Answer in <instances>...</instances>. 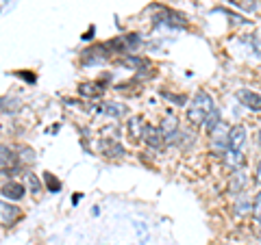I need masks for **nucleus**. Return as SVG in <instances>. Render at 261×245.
Instances as JSON below:
<instances>
[{
  "label": "nucleus",
  "instance_id": "b1692460",
  "mask_svg": "<svg viewBox=\"0 0 261 245\" xmlns=\"http://www.w3.org/2000/svg\"><path fill=\"white\" fill-rule=\"evenodd\" d=\"M252 46H255V50H257V56L261 59V39H255V42H252Z\"/></svg>",
  "mask_w": 261,
  "mask_h": 245
},
{
  "label": "nucleus",
  "instance_id": "6e6552de",
  "mask_svg": "<svg viewBox=\"0 0 261 245\" xmlns=\"http://www.w3.org/2000/svg\"><path fill=\"white\" fill-rule=\"evenodd\" d=\"M102 152L107 159H118V157H124V148L118 143V141H111V139H105L102 141Z\"/></svg>",
  "mask_w": 261,
  "mask_h": 245
},
{
  "label": "nucleus",
  "instance_id": "423d86ee",
  "mask_svg": "<svg viewBox=\"0 0 261 245\" xmlns=\"http://www.w3.org/2000/svg\"><path fill=\"white\" fill-rule=\"evenodd\" d=\"M146 126L148 124H144V117H140V115L130 117V121H128V137L133 139V141H142L144 135H146Z\"/></svg>",
  "mask_w": 261,
  "mask_h": 245
},
{
  "label": "nucleus",
  "instance_id": "a211bd4d",
  "mask_svg": "<svg viewBox=\"0 0 261 245\" xmlns=\"http://www.w3.org/2000/svg\"><path fill=\"white\" fill-rule=\"evenodd\" d=\"M20 109V100H15V98H3V113H15Z\"/></svg>",
  "mask_w": 261,
  "mask_h": 245
},
{
  "label": "nucleus",
  "instance_id": "dca6fc26",
  "mask_svg": "<svg viewBox=\"0 0 261 245\" xmlns=\"http://www.w3.org/2000/svg\"><path fill=\"white\" fill-rule=\"evenodd\" d=\"M79 91L83 94V96H89V98H98V96H102L100 85H94V83H83V85L79 87Z\"/></svg>",
  "mask_w": 261,
  "mask_h": 245
},
{
  "label": "nucleus",
  "instance_id": "9d476101",
  "mask_svg": "<svg viewBox=\"0 0 261 245\" xmlns=\"http://www.w3.org/2000/svg\"><path fill=\"white\" fill-rule=\"evenodd\" d=\"M154 20H157V24H172V26H183L185 24V20L181 18V15L170 11V9H163V13L159 15V18H154Z\"/></svg>",
  "mask_w": 261,
  "mask_h": 245
},
{
  "label": "nucleus",
  "instance_id": "393cba45",
  "mask_svg": "<svg viewBox=\"0 0 261 245\" xmlns=\"http://www.w3.org/2000/svg\"><path fill=\"white\" fill-rule=\"evenodd\" d=\"M255 180L261 185V161H259V165H257V178H255Z\"/></svg>",
  "mask_w": 261,
  "mask_h": 245
},
{
  "label": "nucleus",
  "instance_id": "f257e3e1",
  "mask_svg": "<svg viewBox=\"0 0 261 245\" xmlns=\"http://www.w3.org/2000/svg\"><path fill=\"white\" fill-rule=\"evenodd\" d=\"M214 111H216V104L211 100V96L207 91H198L194 96L190 109H187V121L192 126H205Z\"/></svg>",
  "mask_w": 261,
  "mask_h": 245
},
{
  "label": "nucleus",
  "instance_id": "412c9836",
  "mask_svg": "<svg viewBox=\"0 0 261 245\" xmlns=\"http://www.w3.org/2000/svg\"><path fill=\"white\" fill-rule=\"evenodd\" d=\"M27 180H29V185H31V191H33V193H39V191H42V185H39L37 176L27 174Z\"/></svg>",
  "mask_w": 261,
  "mask_h": 245
},
{
  "label": "nucleus",
  "instance_id": "1a4fd4ad",
  "mask_svg": "<svg viewBox=\"0 0 261 245\" xmlns=\"http://www.w3.org/2000/svg\"><path fill=\"white\" fill-rule=\"evenodd\" d=\"M18 217H20V208H15V206H11V204L3 202V213H0V222H3V226H11Z\"/></svg>",
  "mask_w": 261,
  "mask_h": 245
},
{
  "label": "nucleus",
  "instance_id": "5701e85b",
  "mask_svg": "<svg viewBox=\"0 0 261 245\" xmlns=\"http://www.w3.org/2000/svg\"><path fill=\"white\" fill-rule=\"evenodd\" d=\"M20 157H22V161H27V163H33V161H35V154H33L31 148H22V150H20Z\"/></svg>",
  "mask_w": 261,
  "mask_h": 245
},
{
  "label": "nucleus",
  "instance_id": "aec40b11",
  "mask_svg": "<svg viewBox=\"0 0 261 245\" xmlns=\"http://www.w3.org/2000/svg\"><path fill=\"white\" fill-rule=\"evenodd\" d=\"M252 217H255L257 222L261 224V193H257L255 202H252Z\"/></svg>",
  "mask_w": 261,
  "mask_h": 245
},
{
  "label": "nucleus",
  "instance_id": "0eeeda50",
  "mask_svg": "<svg viewBox=\"0 0 261 245\" xmlns=\"http://www.w3.org/2000/svg\"><path fill=\"white\" fill-rule=\"evenodd\" d=\"M144 141L148 143L150 148L159 150L161 145H163V141H166V137H163L161 128H157V126H146V135H144Z\"/></svg>",
  "mask_w": 261,
  "mask_h": 245
},
{
  "label": "nucleus",
  "instance_id": "39448f33",
  "mask_svg": "<svg viewBox=\"0 0 261 245\" xmlns=\"http://www.w3.org/2000/svg\"><path fill=\"white\" fill-rule=\"evenodd\" d=\"M244 141H246V128L244 126H233L228 130V137H226V143H228V150H242Z\"/></svg>",
  "mask_w": 261,
  "mask_h": 245
},
{
  "label": "nucleus",
  "instance_id": "4468645a",
  "mask_svg": "<svg viewBox=\"0 0 261 245\" xmlns=\"http://www.w3.org/2000/svg\"><path fill=\"white\" fill-rule=\"evenodd\" d=\"M161 133H163V137H166V139H170V137H172V135H176V130H178V119L174 117V115H168L166 119H163L161 121Z\"/></svg>",
  "mask_w": 261,
  "mask_h": 245
},
{
  "label": "nucleus",
  "instance_id": "f8f14e48",
  "mask_svg": "<svg viewBox=\"0 0 261 245\" xmlns=\"http://www.w3.org/2000/svg\"><path fill=\"white\" fill-rule=\"evenodd\" d=\"M24 193H27V189H24L20 182H9V185L3 187V195L7 200H20Z\"/></svg>",
  "mask_w": 261,
  "mask_h": 245
},
{
  "label": "nucleus",
  "instance_id": "9b49d317",
  "mask_svg": "<svg viewBox=\"0 0 261 245\" xmlns=\"http://www.w3.org/2000/svg\"><path fill=\"white\" fill-rule=\"evenodd\" d=\"M246 182H248V178H246V174L244 171H233V176H231V182H228V191L231 193H240L244 187H246Z\"/></svg>",
  "mask_w": 261,
  "mask_h": 245
},
{
  "label": "nucleus",
  "instance_id": "f03ea898",
  "mask_svg": "<svg viewBox=\"0 0 261 245\" xmlns=\"http://www.w3.org/2000/svg\"><path fill=\"white\" fill-rule=\"evenodd\" d=\"M142 44V39L140 35H122V37H116L113 42L107 44V48H111L113 52H122V54H126L130 50H135L137 46Z\"/></svg>",
  "mask_w": 261,
  "mask_h": 245
},
{
  "label": "nucleus",
  "instance_id": "bb28decb",
  "mask_svg": "<svg viewBox=\"0 0 261 245\" xmlns=\"http://www.w3.org/2000/svg\"><path fill=\"white\" fill-rule=\"evenodd\" d=\"M259 236H261V230H259Z\"/></svg>",
  "mask_w": 261,
  "mask_h": 245
},
{
  "label": "nucleus",
  "instance_id": "4be33fe9",
  "mask_svg": "<svg viewBox=\"0 0 261 245\" xmlns=\"http://www.w3.org/2000/svg\"><path fill=\"white\" fill-rule=\"evenodd\" d=\"M44 180L48 182V189H50L53 193L61 189V185H59V182H57V180H55V178H53V174H44Z\"/></svg>",
  "mask_w": 261,
  "mask_h": 245
},
{
  "label": "nucleus",
  "instance_id": "6ab92c4d",
  "mask_svg": "<svg viewBox=\"0 0 261 245\" xmlns=\"http://www.w3.org/2000/svg\"><path fill=\"white\" fill-rule=\"evenodd\" d=\"M220 126V113L218 111H214V113H211V115H209V119H207V124H205V128L209 130V133H214V130Z\"/></svg>",
  "mask_w": 261,
  "mask_h": 245
},
{
  "label": "nucleus",
  "instance_id": "f3484780",
  "mask_svg": "<svg viewBox=\"0 0 261 245\" xmlns=\"http://www.w3.org/2000/svg\"><path fill=\"white\" fill-rule=\"evenodd\" d=\"M107 115H113V117H120V115H124L126 113V109L122 107V104H113V102H109V104H105V109H102Z\"/></svg>",
  "mask_w": 261,
  "mask_h": 245
},
{
  "label": "nucleus",
  "instance_id": "2eb2a0df",
  "mask_svg": "<svg viewBox=\"0 0 261 245\" xmlns=\"http://www.w3.org/2000/svg\"><path fill=\"white\" fill-rule=\"evenodd\" d=\"M224 165L226 167H242L244 165V157H242V152L240 150H226L224 152Z\"/></svg>",
  "mask_w": 261,
  "mask_h": 245
},
{
  "label": "nucleus",
  "instance_id": "a878e982",
  "mask_svg": "<svg viewBox=\"0 0 261 245\" xmlns=\"http://www.w3.org/2000/svg\"><path fill=\"white\" fill-rule=\"evenodd\" d=\"M257 139H259V143H261V130H259V135H257Z\"/></svg>",
  "mask_w": 261,
  "mask_h": 245
},
{
  "label": "nucleus",
  "instance_id": "20e7f679",
  "mask_svg": "<svg viewBox=\"0 0 261 245\" xmlns=\"http://www.w3.org/2000/svg\"><path fill=\"white\" fill-rule=\"evenodd\" d=\"M235 96H238V100L242 102V107H246L250 111H261V96L255 94L252 89H240Z\"/></svg>",
  "mask_w": 261,
  "mask_h": 245
},
{
  "label": "nucleus",
  "instance_id": "ddd939ff",
  "mask_svg": "<svg viewBox=\"0 0 261 245\" xmlns=\"http://www.w3.org/2000/svg\"><path fill=\"white\" fill-rule=\"evenodd\" d=\"M0 163H3V174H7V169L13 171L15 167H18V157H15L7 145H3V161Z\"/></svg>",
  "mask_w": 261,
  "mask_h": 245
},
{
  "label": "nucleus",
  "instance_id": "7ed1b4c3",
  "mask_svg": "<svg viewBox=\"0 0 261 245\" xmlns=\"http://www.w3.org/2000/svg\"><path fill=\"white\" fill-rule=\"evenodd\" d=\"M109 48L107 44L105 46H96V48H89V50L83 52V56H81V61H83V65H94V63H105L109 59Z\"/></svg>",
  "mask_w": 261,
  "mask_h": 245
}]
</instances>
